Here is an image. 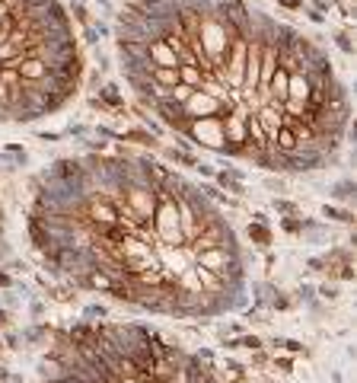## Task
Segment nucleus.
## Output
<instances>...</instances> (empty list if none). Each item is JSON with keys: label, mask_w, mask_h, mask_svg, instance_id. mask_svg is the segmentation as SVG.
<instances>
[{"label": "nucleus", "mask_w": 357, "mask_h": 383, "mask_svg": "<svg viewBox=\"0 0 357 383\" xmlns=\"http://www.w3.org/2000/svg\"><path fill=\"white\" fill-rule=\"evenodd\" d=\"M153 218H157V233L163 237V243H186V237H182V227H178V211H176V201H163V208L159 211H153Z\"/></svg>", "instance_id": "f257e3e1"}, {"label": "nucleus", "mask_w": 357, "mask_h": 383, "mask_svg": "<svg viewBox=\"0 0 357 383\" xmlns=\"http://www.w3.org/2000/svg\"><path fill=\"white\" fill-rule=\"evenodd\" d=\"M182 109H186L188 119H207V115L224 112V100H217V96H211V93H205V90H195L192 96L182 102Z\"/></svg>", "instance_id": "f03ea898"}, {"label": "nucleus", "mask_w": 357, "mask_h": 383, "mask_svg": "<svg viewBox=\"0 0 357 383\" xmlns=\"http://www.w3.org/2000/svg\"><path fill=\"white\" fill-rule=\"evenodd\" d=\"M262 45L265 42L252 39L246 42V67H243V86L239 90L246 93V96H255V86H258V64H262Z\"/></svg>", "instance_id": "7ed1b4c3"}, {"label": "nucleus", "mask_w": 357, "mask_h": 383, "mask_svg": "<svg viewBox=\"0 0 357 383\" xmlns=\"http://www.w3.org/2000/svg\"><path fill=\"white\" fill-rule=\"evenodd\" d=\"M128 208H131L144 224H150L153 211H157V199H153V192L144 189V185H131V189H128Z\"/></svg>", "instance_id": "20e7f679"}, {"label": "nucleus", "mask_w": 357, "mask_h": 383, "mask_svg": "<svg viewBox=\"0 0 357 383\" xmlns=\"http://www.w3.org/2000/svg\"><path fill=\"white\" fill-rule=\"evenodd\" d=\"M192 131L198 134L205 144L224 147V115H207V119H192Z\"/></svg>", "instance_id": "39448f33"}, {"label": "nucleus", "mask_w": 357, "mask_h": 383, "mask_svg": "<svg viewBox=\"0 0 357 383\" xmlns=\"http://www.w3.org/2000/svg\"><path fill=\"white\" fill-rule=\"evenodd\" d=\"M195 259H198L201 269L214 271V275L226 278V262H230V256H226L224 249H205V252H195Z\"/></svg>", "instance_id": "423d86ee"}, {"label": "nucleus", "mask_w": 357, "mask_h": 383, "mask_svg": "<svg viewBox=\"0 0 357 383\" xmlns=\"http://www.w3.org/2000/svg\"><path fill=\"white\" fill-rule=\"evenodd\" d=\"M48 67H52V64H45L42 58H23L16 71H20L23 80H29V83H39V80L48 77Z\"/></svg>", "instance_id": "0eeeda50"}, {"label": "nucleus", "mask_w": 357, "mask_h": 383, "mask_svg": "<svg viewBox=\"0 0 357 383\" xmlns=\"http://www.w3.org/2000/svg\"><path fill=\"white\" fill-rule=\"evenodd\" d=\"M287 100L294 102H306L310 100V77H303V71L287 77Z\"/></svg>", "instance_id": "6e6552de"}, {"label": "nucleus", "mask_w": 357, "mask_h": 383, "mask_svg": "<svg viewBox=\"0 0 357 383\" xmlns=\"http://www.w3.org/2000/svg\"><path fill=\"white\" fill-rule=\"evenodd\" d=\"M150 73H153V83L163 86V90H172L178 83V67H153L150 64Z\"/></svg>", "instance_id": "1a4fd4ad"}, {"label": "nucleus", "mask_w": 357, "mask_h": 383, "mask_svg": "<svg viewBox=\"0 0 357 383\" xmlns=\"http://www.w3.org/2000/svg\"><path fill=\"white\" fill-rule=\"evenodd\" d=\"M178 83L192 86V90H198L201 83H205V73L198 71V64H178Z\"/></svg>", "instance_id": "9d476101"}, {"label": "nucleus", "mask_w": 357, "mask_h": 383, "mask_svg": "<svg viewBox=\"0 0 357 383\" xmlns=\"http://www.w3.org/2000/svg\"><path fill=\"white\" fill-rule=\"evenodd\" d=\"M272 144H278V151H284V153H291V151H297V138H294V131L287 125H281V131L274 134V141Z\"/></svg>", "instance_id": "9b49d317"}, {"label": "nucleus", "mask_w": 357, "mask_h": 383, "mask_svg": "<svg viewBox=\"0 0 357 383\" xmlns=\"http://www.w3.org/2000/svg\"><path fill=\"white\" fill-rule=\"evenodd\" d=\"M90 284H93V288H106V291H112V278H106L102 271H93V275H90Z\"/></svg>", "instance_id": "f8f14e48"}, {"label": "nucleus", "mask_w": 357, "mask_h": 383, "mask_svg": "<svg viewBox=\"0 0 357 383\" xmlns=\"http://www.w3.org/2000/svg\"><path fill=\"white\" fill-rule=\"evenodd\" d=\"M0 102H4V106H10V90H7V83H0Z\"/></svg>", "instance_id": "ddd939ff"}]
</instances>
